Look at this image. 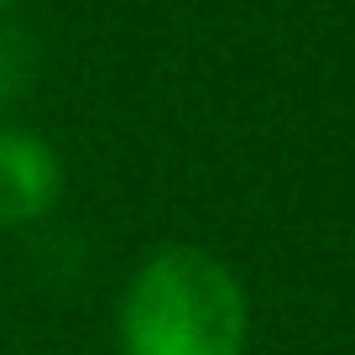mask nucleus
<instances>
[{"instance_id": "2", "label": "nucleus", "mask_w": 355, "mask_h": 355, "mask_svg": "<svg viewBox=\"0 0 355 355\" xmlns=\"http://www.w3.org/2000/svg\"><path fill=\"white\" fill-rule=\"evenodd\" d=\"M63 199V157L26 125H0V230L37 225Z\"/></svg>"}, {"instance_id": "1", "label": "nucleus", "mask_w": 355, "mask_h": 355, "mask_svg": "<svg viewBox=\"0 0 355 355\" xmlns=\"http://www.w3.org/2000/svg\"><path fill=\"white\" fill-rule=\"evenodd\" d=\"M251 303L230 266L204 245H162L131 272L115 309L121 355H245Z\"/></svg>"}, {"instance_id": "4", "label": "nucleus", "mask_w": 355, "mask_h": 355, "mask_svg": "<svg viewBox=\"0 0 355 355\" xmlns=\"http://www.w3.org/2000/svg\"><path fill=\"white\" fill-rule=\"evenodd\" d=\"M11 6H16V0H0V11H11Z\"/></svg>"}, {"instance_id": "3", "label": "nucleus", "mask_w": 355, "mask_h": 355, "mask_svg": "<svg viewBox=\"0 0 355 355\" xmlns=\"http://www.w3.org/2000/svg\"><path fill=\"white\" fill-rule=\"evenodd\" d=\"M26 78H32V47L11 26H0V100H11Z\"/></svg>"}]
</instances>
